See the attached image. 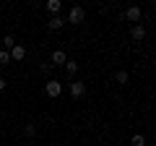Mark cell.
Wrapping results in <instances>:
<instances>
[{
    "label": "cell",
    "instance_id": "6da1fadb",
    "mask_svg": "<svg viewBox=\"0 0 156 146\" xmlns=\"http://www.w3.org/2000/svg\"><path fill=\"white\" fill-rule=\"evenodd\" d=\"M83 18H86V11L81 5H73L70 8V13H68V21H70V24H76V26H78V24H83Z\"/></svg>",
    "mask_w": 156,
    "mask_h": 146
},
{
    "label": "cell",
    "instance_id": "7a4b0ae2",
    "mask_svg": "<svg viewBox=\"0 0 156 146\" xmlns=\"http://www.w3.org/2000/svg\"><path fill=\"white\" fill-rule=\"evenodd\" d=\"M8 55H11L13 63H21L23 57H26V47H23V45H16L13 50H8Z\"/></svg>",
    "mask_w": 156,
    "mask_h": 146
},
{
    "label": "cell",
    "instance_id": "3957f363",
    "mask_svg": "<svg viewBox=\"0 0 156 146\" xmlns=\"http://www.w3.org/2000/svg\"><path fill=\"white\" fill-rule=\"evenodd\" d=\"M44 89H47V94H50V97H60L62 94V84H60V81H47Z\"/></svg>",
    "mask_w": 156,
    "mask_h": 146
},
{
    "label": "cell",
    "instance_id": "277c9868",
    "mask_svg": "<svg viewBox=\"0 0 156 146\" xmlns=\"http://www.w3.org/2000/svg\"><path fill=\"white\" fill-rule=\"evenodd\" d=\"M70 94L76 97V99H78V97H83L86 94V84H83V81H73V84H70Z\"/></svg>",
    "mask_w": 156,
    "mask_h": 146
},
{
    "label": "cell",
    "instance_id": "5b68a950",
    "mask_svg": "<svg viewBox=\"0 0 156 146\" xmlns=\"http://www.w3.org/2000/svg\"><path fill=\"white\" fill-rule=\"evenodd\" d=\"M130 37H133L135 42H140V39H143V37H146V29H143V24H135V26L130 29Z\"/></svg>",
    "mask_w": 156,
    "mask_h": 146
},
{
    "label": "cell",
    "instance_id": "8992f818",
    "mask_svg": "<svg viewBox=\"0 0 156 146\" xmlns=\"http://www.w3.org/2000/svg\"><path fill=\"white\" fill-rule=\"evenodd\" d=\"M52 63H55V65H65V63H68V55H65L62 50H55V52H52Z\"/></svg>",
    "mask_w": 156,
    "mask_h": 146
},
{
    "label": "cell",
    "instance_id": "52a82bcc",
    "mask_svg": "<svg viewBox=\"0 0 156 146\" xmlns=\"http://www.w3.org/2000/svg\"><path fill=\"white\" fill-rule=\"evenodd\" d=\"M125 18H128V21H138V18H140V8L138 5H130L128 11H125Z\"/></svg>",
    "mask_w": 156,
    "mask_h": 146
},
{
    "label": "cell",
    "instance_id": "ba28073f",
    "mask_svg": "<svg viewBox=\"0 0 156 146\" xmlns=\"http://www.w3.org/2000/svg\"><path fill=\"white\" fill-rule=\"evenodd\" d=\"M62 24H65V18H60V16H52L50 21H47V26H50L52 31H57V29H62Z\"/></svg>",
    "mask_w": 156,
    "mask_h": 146
},
{
    "label": "cell",
    "instance_id": "9c48e42d",
    "mask_svg": "<svg viewBox=\"0 0 156 146\" xmlns=\"http://www.w3.org/2000/svg\"><path fill=\"white\" fill-rule=\"evenodd\" d=\"M60 8H62V3H60V0H50V3H47V11H50V13H55V16H60Z\"/></svg>",
    "mask_w": 156,
    "mask_h": 146
},
{
    "label": "cell",
    "instance_id": "30bf717a",
    "mask_svg": "<svg viewBox=\"0 0 156 146\" xmlns=\"http://www.w3.org/2000/svg\"><path fill=\"white\" fill-rule=\"evenodd\" d=\"M65 73H68V76H76V73H78V63L76 60H68L65 63Z\"/></svg>",
    "mask_w": 156,
    "mask_h": 146
},
{
    "label": "cell",
    "instance_id": "8fae6325",
    "mask_svg": "<svg viewBox=\"0 0 156 146\" xmlns=\"http://www.w3.org/2000/svg\"><path fill=\"white\" fill-rule=\"evenodd\" d=\"M115 78H117V84H128V78H130V76H128V71H117V76H115Z\"/></svg>",
    "mask_w": 156,
    "mask_h": 146
},
{
    "label": "cell",
    "instance_id": "7c38bea8",
    "mask_svg": "<svg viewBox=\"0 0 156 146\" xmlns=\"http://www.w3.org/2000/svg\"><path fill=\"white\" fill-rule=\"evenodd\" d=\"M3 45H5V52H8V50H13V47H16V39H13L11 34H8L5 39H3Z\"/></svg>",
    "mask_w": 156,
    "mask_h": 146
},
{
    "label": "cell",
    "instance_id": "4fadbf2b",
    "mask_svg": "<svg viewBox=\"0 0 156 146\" xmlns=\"http://www.w3.org/2000/svg\"><path fill=\"white\" fill-rule=\"evenodd\" d=\"M133 146H146V138H143L140 133H135V136H133Z\"/></svg>",
    "mask_w": 156,
    "mask_h": 146
},
{
    "label": "cell",
    "instance_id": "5bb4252c",
    "mask_svg": "<svg viewBox=\"0 0 156 146\" xmlns=\"http://www.w3.org/2000/svg\"><path fill=\"white\" fill-rule=\"evenodd\" d=\"M8 63H11V55L5 50H0V65H8Z\"/></svg>",
    "mask_w": 156,
    "mask_h": 146
},
{
    "label": "cell",
    "instance_id": "9a60e30c",
    "mask_svg": "<svg viewBox=\"0 0 156 146\" xmlns=\"http://www.w3.org/2000/svg\"><path fill=\"white\" fill-rule=\"evenodd\" d=\"M23 133H26L29 138H31V136H37V125H31V123H29L26 128H23Z\"/></svg>",
    "mask_w": 156,
    "mask_h": 146
},
{
    "label": "cell",
    "instance_id": "2e32d148",
    "mask_svg": "<svg viewBox=\"0 0 156 146\" xmlns=\"http://www.w3.org/2000/svg\"><path fill=\"white\" fill-rule=\"evenodd\" d=\"M5 86H8V84H5V78H3V76H0V91L5 89Z\"/></svg>",
    "mask_w": 156,
    "mask_h": 146
}]
</instances>
